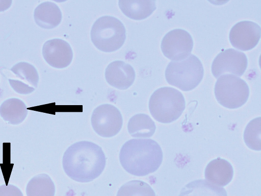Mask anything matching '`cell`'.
<instances>
[{
	"label": "cell",
	"instance_id": "cell-16",
	"mask_svg": "<svg viewBox=\"0 0 261 196\" xmlns=\"http://www.w3.org/2000/svg\"><path fill=\"white\" fill-rule=\"evenodd\" d=\"M118 5L125 15L137 20L148 17L156 9L153 0H119Z\"/></svg>",
	"mask_w": 261,
	"mask_h": 196
},
{
	"label": "cell",
	"instance_id": "cell-13",
	"mask_svg": "<svg viewBox=\"0 0 261 196\" xmlns=\"http://www.w3.org/2000/svg\"><path fill=\"white\" fill-rule=\"evenodd\" d=\"M136 73L134 68L122 61H115L106 67L105 78L112 86L120 90L128 88L134 83Z\"/></svg>",
	"mask_w": 261,
	"mask_h": 196
},
{
	"label": "cell",
	"instance_id": "cell-7",
	"mask_svg": "<svg viewBox=\"0 0 261 196\" xmlns=\"http://www.w3.org/2000/svg\"><path fill=\"white\" fill-rule=\"evenodd\" d=\"M91 121L94 131L103 137L115 136L123 124L122 116L119 109L108 104L96 107L93 111Z\"/></svg>",
	"mask_w": 261,
	"mask_h": 196
},
{
	"label": "cell",
	"instance_id": "cell-11",
	"mask_svg": "<svg viewBox=\"0 0 261 196\" xmlns=\"http://www.w3.org/2000/svg\"><path fill=\"white\" fill-rule=\"evenodd\" d=\"M14 79H9V83L18 93L28 94L33 92L37 87L39 75L36 68L32 64L20 62L10 69Z\"/></svg>",
	"mask_w": 261,
	"mask_h": 196
},
{
	"label": "cell",
	"instance_id": "cell-1",
	"mask_svg": "<svg viewBox=\"0 0 261 196\" xmlns=\"http://www.w3.org/2000/svg\"><path fill=\"white\" fill-rule=\"evenodd\" d=\"M106 158L101 147L89 141H81L70 145L62 160L66 174L79 182H89L103 172Z\"/></svg>",
	"mask_w": 261,
	"mask_h": 196
},
{
	"label": "cell",
	"instance_id": "cell-18",
	"mask_svg": "<svg viewBox=\"0 0 261 196\" xmlns=\"http://www.w3.org/2000/svg\"><path fill=\"white\" fill-rule=\"evenodd\" d=\"M28 112L26 105L17 98L7 99L0 106V115L4 120L12 125L21 123Z\"/></svg>",
	"mask_w": 261,
	"mask_h": 196
},
{
	"label": "cell",
	"instance_id": "cell-19",
	"mask_svg": "<svg viewBox=\"0 0 261 196\" xmlns=\"http://www.w3.org/2000/svg\"><path fill=\"white\" fill-rule=\"evenodd\" d=\"M155 129L154 122L146 114H135L129 119L127 124L128 132L133 137H150L154 134Z\"/></svg>",
	"mask_w": 261,
	"mask_h": 196
},
{
	"label": "cell",
	"instance_id": "cell-5",
	"mask_svg": "<svg viewBox=\"0 0 261 196\" xmlns=\"http://www.w3.org/2000/svg\"><path fill=\"white\" fill-rule=\"evenodd\" d=\"M204 70L200 60L190 55L180 61H171L165 70L167 82L182 91L194 89L202 80Z\"/></svg>",
	"mask_w": 261,
	"mask_h": 196
},
{
	"label": "cell",
	"instance_id": "cell-4",
	"mask_svg": "<svg viewBox=\"0 0 261 196\" xmlns=\"http://www.w3.org/2000/svg\"><path fill=\"white\" fill-rule=\"evenodd\" d=\"M91 39L98 50L112 52L119 50L126 39V30L122 22L111 16H103L93 23Z\"/></svg>",
	"mask_w": 261,
	"mask_h": 196
},
{
	"label": "cell",
	"instance_id": "cell-22",
	"mask_svg": "<svg viewBox=\"0 0 261 196\" xmlns=\"http://www.w3.org/2000/svg\"><path fill=\"white\" fill-rule=\"evenodd\" d=\"M261 118L251 120L247 125L244 132V140L246 145L254 151L261 150Z\"/></svg>",
	"mask_w": 261,
	"mask_h": 196
},
{
	"label": "cell",
	"instance_id": "cell-8",
	"mask_svg": "<svg viewBox=\"0 0 261 196\" xmlns=\"http://www.w3.org/2000/svg\"><path fill=\"white\" fill-rule=\"evenodd\" d=\"M193 41L191 35L182 29H174L167 33L161 42L164 55L172 61L182 60L192 52Z\"/></svg>",
	"mask_w": 261,
	"mask_h": 196
},
{
	"label": "cell",
	"instance_id": "cell-14",
	"mask_svg": "<svg viewBox=\"0 0 261 196\" xmlns=\"http://www.w3.org/2000/svg\"><path fill=\"white\" fill-rule=\"evenodd\" d=\"M204 175L205 179L210 183L219 186H225L232 179L233 169L229 162L217 158L207 164Z\"/></svg>",
	"mask_w": 261,
	"mask_h": 196
},
{
	"label": "cell",
	"instance_id": "cell-10",
	"mask_svg": "<svg viewBox=\"0 0 261 196\" xmlns=\"http://www.w3.org/2000/svg\"><path fill=\"white\" fill-rule=\"evenodd\" d=\"M260 26L253 21H242L231 29L229 40L231 45L241 51H248L254 48L260 38Z\"/></svg>",
	"mask_w": 261,
	"mask_h": 196
},
{
	"label": "cell",
	"instance_id": "cell-2",
	"mask_svg": "<svg viewBox=\"0 0 261 196\" xmlns=\"http://www.w3.org/2000/svg\"><path fill=\"white\" fill-rule=\"evenodd\" d=\"M119 160L128 173L143 177L158 169L163 161V152L154 140L132 139L122 145Z\"/></svg>",
	"mask_w": 261,
	"mask_h": 196
},
{
	"label": "cell",
	"instance_id": "cell-20",
	"mask_svg": "<svg viewBox=\"0 0 261 196\" xmlns=\"http://www.w3.org/2000/svg\"><path fill=\"white\" fill-rule=\"evenodd\" d=\"M55 186L50 177L41 174L33 177L26 187L27 196H54Z\"/></svg>",
	"mask_w": 261,
	"mask_h": 196
},
{
	"label": "cell",
	"instance_id": "cell-6",
	"mask_svg": "<svg viewBox=\"0 0 261 196\" xmlns=\"http://www.w3.org/2000/svg\"><path fill=\"white\" fill-rule=\"evenodd\" d=\"M215 95L218 102L229 109L242 106L248 100L249 88L247 84L237 76L225 74L215 84Z\"/></svg>",
	"mask_w": 261,
	"mask_h": 196
},
{
	"label": "cell",
	"instance_id": "cell-24",
	"mask_svg": "<svg viewBox=\"0 0 261 196\" xmlns=\"http://www.w3.org/2000/svg\"><path fill=\"white\" fill-rule=\"evenodd\" d=\"M11 0H0V12L8 9L11 5Z\"/></svg>",
	"mask_w": 261,
	"mask_h": 196
},
{
	"label": "cell",
	"instance_id": "cell-9",
	"mask_svg": "<svg viewBox=\"0 0 261 196\" xmlns=\"http://www.w3.org/2000/svg\"><path fill=\"white\" fill-rule=\"evenodd\" d=\"M247 64V58L244 53L228 48L215 57L211 66L212 72L216 78L227 72L240 77L245 71Z\"/></svg>",
	"mask_w": 261,
	"mask_h": 196
},
{
	"label": "cell",
	"instance_id": "cell-3",
	"mask_svg": "<svg viewBox=\"0 0 261 196\" xmlns=\"http://www.w3.org/2000/svg\"><path fill=\"white\" fill-rule=\"evenodd\" d=\"M186 106L185 98L178 90L169 87L156 89L151 95L149 109L158 121L167 124L177 119Z\"/></svg>",
	"mask_w": 261,
	"mask_h": 196
},
{
	"label": "cell",
	"instance_id": "cell-17",
	"mask_svg": "<svg viewBox=\"0 0 261 196\" xmlns=\"http://www.w3.org/2000/svg\"><path fill=\"white\" fill-rule=\"evenodd\" d=\"M178 196H227L226 190L210 182L199 179L184 186Z\"/></svg>",
	"mask_w": 261,
	"mask_h": 196
},
{
	"label": "cell",
	"instance_id": "cell-21",
	"mask_svg": "<svg viewBox=\"0 0 261 196\" xmlns=\"http://www.w3.org/2000/svg\"><path fill=\"white\" fill-rule=\"evenodd\" d=\"M116 196H156L155 192L147 183L140 180L128 181L119 189Z\"/></svg>",
	"mask_w": 261,
	"mask_h": 196
},
{
	"label": "cell",
	"instance_id": "cell-23",
	"mask_svg": "<svg viewBox=\"0 0 261 196\" xmlns=\"http://www.w3.org/2000/svg\"><path fill=\"white\" fill-rule=\"evenodd\" d=\"M0 196H23L19 188L12 184L0 186Z\"/></svg>",
	"mask_w": 261,
	"mask_h": 196
},
{
	"label": "cell",
	"instance_id": "cell-15",
	"mask_svg": "<svg viewBox=\"0 0 261 196\" xmlns=\"http://www.w3.org/2000/svg\"><path fill=\"white\" fill-rule=\"evenodd\" d=\"M34 17L38 26L44 29H51L60 23L62 14L60 8L55 3L45 2L35 8Z\"/></svg>",
	"mask_w": 261,
	"mask_h": 196
},
{
	"label": "cell",
	"instance_id": "cell-12",
	"mask_svg": "<svg viewBox=\"0 0 261 196\" xmlns=\"http://www.w3.org/2000/svg\"><path fill=\"white\" fill-rule=\"evenodd\" d=\"M42 55L49 65L57 68L68 66L73 58V52L70 44L59 38L47 40L44 43Z\"/></svg>",
	"mask_w": 261,
	"mask_h": 196
}]
</instances>
